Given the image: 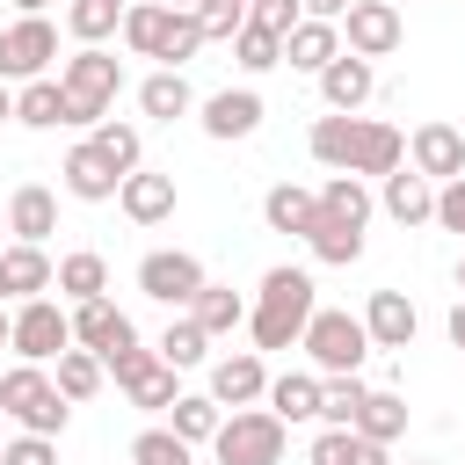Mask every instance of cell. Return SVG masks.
<instances>
[{
    "mask_svg": "<svg viewBox=\"0 0 465 465\" xmlns=\"http://www.w3.org/2000/svg\"><path fill=\"white\" fill-rule=\"evenodd\" d=\"M58 87H65V124L94 131V124L109 116L116 87H124V58H109L102 44H80V51L58 65Z\"/></svg>",
    "mask_w": 465,
    "mask_h": 465,
    "instance_id": "cell-3",
    "label": "cell"
},
{
    "mask_svg": "<svg viewBox=\"0 0 465 465\" xmlns=\"http://www.w3.org/2000/svg\"><path fill=\"white\" fill-rule=\"evenodd\" d=\"M138 109H145L153 124H174V116H189V109H196V94H189V80H182V73H167V65H160V73H145V80H138Z\"/></svg>",
    "mask_w": 465,
    "mask_h": 465,
    "instance_id": "cell-27",
    "label": "cell"
},
{
    "mask_svg": "<svg viewBox=\"0 0 465 465\" xmlns=\"http://www.w3.org/2000/svg\"><path fill=\"white\" fill-rule=\"evenodd\" d=\"M232 58H240L247 73H269V65H283V36H269V29H254V22H247V29L232 36Z\"/></svg>",
    "mask_w": 465,
    "mask_h": 465,
    "instance_id": "cell-42",
    "label": "cell"
},
{
    "mask_svg": "<svg viewBox=\"0 0 465 465\" xmlns=\"http://www.w3.org/2000/svg\"><path fill=\"white\" fill-rule=\"evenodd\" d=\"M0 421H7V414H0Z\"/></svg>",
    "mask_w": 465,
    "mask_h": 465,
    "instance_id": "cell-54",
    "label": "cell"
},
{
    "mask_svg": "<svg viewBox=\"0 0 465 465\" xmlns=\"http://www.w3.org/2000/svg\"><path fill=\"white\" fill-rule=\"evenodd\" d=\"M305 145H312V160L320 167H334V174H392V167H407V138L392 131V124H378V116H320L312 131H305Z\"/></svg>",
    "mask_w": 465,
    "mask_h": 465,
    "instance_id": "cell-1",
    "label": "cell"
},
{
    "mask_svg": "<svg viewBox=\"0 0 465 465\" xmlns=\"http://www.w3.org/2000/svg\"><path fill=\"white\" fill-rule=\"evenodd\" d=\"M334 29H341V51L349 58H392L400 36H407V22H400L392 0H349V15Z\"/></svg>",
    "mask_w": 465,
    "mask_h": 465,
    "instance_id": "cell-9",
    "label": "cell"
},
{
    "mask_svg": "<svg viewBox=\"0 0 465 465\" xmlns=\"http://www.w3.org/2000/svg\"><path fill=\"white\" fill-rule=\"evenodd\" d=\"M269 414L291 429V421H320V371H283V378H269Z\"/></svg>",
    "mask_w": 465,
    "mask_h": 465,
    "instance_id": "cell-23",
    "label": "cell"
},
{
    "mask_svg": "<svg viewBox=\"0 0 465 465\" xmlns=\"http://www.w3.org/2000/svg\"><path fill=\"white\" fill-rule=\"evenodd\" d=\"M211 356V334L182 312V320H167V334H160V363H174V371H189V363H203Z\"/></svg>",
    "mask_w": 465,
    "mask_h": 465,
    "instance_id": "cell-40",
    "label": "cell"
},
{
    "mask_svg": "<svg viewBox=\"0 0 465 465\" xmlns=\"http://www.w3.org/2000/svg\"><path fill=\"white\" fill-rule=\"evenodd\" d=\"M160 7H174V15H196V0H160Z\"/></svg>",
    "mask_w": 465,
    "mask_h": 465,
    "instance_id": "cell-50",
    "label": "cell"
},
{
    "mask_svg": "<svg viewBox=\"0 0 465 465\" xmlns=\"http://www.w3.org/2000/svg\"><path fill=\"white\" fill-rule=\"evenodd\" d=\"M218 465H283V421L269 407H232L211 436Z\"/></svg>",
    "mask_w": 465,
    "mask_h": 465,
    "instance_id": "cell-6",
    "label": "cell"
},
{
    "mask_svg": "<svg viewBox=\"0 0 465 465\" xmlns=\"http://www.w3.org/2000/svg\"><path fill=\"white\" fill-rule=\"evenodd\" d=\"M305 247H312V262H334V269H349V262L363 254V225H349V218H334V211H312V225H305Z\"/></svg>",
    "mask_w": 465,
    "mask_h": 465,
    "instance_id": "cell-25",
    "label": "cell"
},
{
    "mask_svg": "<svg viewBox=\"0 0 465 465\" xmlns=\"http://www.w3.org/2000/svg\"><path fill=\"white\" fill-rule=\"evenodd\" d=\"M58 174H65V196H80V203H109V196L124 189V174L102 160V145H94V138H80V145L65 153V167H58Z\"/></svg>",
    "mask_w": 465,
    "mask_h": 465,
    "instance_id": "cell-15",
    "label": "cell"
},
{
    "mask_svg": "<svg viewBox=\"0 0 465 465\" xmlns=\"http://www.w3.org/2000/svg\"><path fill=\"white\" fill-rule=\"evenodd\" d=\"M378 203H385V218H400V225H429V218H436V182H421L414 167H392Z\"/></svg>",
    "mask_w": 465,
    "mask_h": 465,
    "instance_id": "cell-22",
    "label": "cell"
},
{
    "mask_svg": "<svg viewBox=\"0 0 465 465\" xmlns=\"http://www.w3.org/2000/svg\"><path fill=\"white\" fill-rule=\"evenodd\" d=\"M167 22H174V7H160V0H124V44H131L138 58H160Z\"/></svg>",
    "mask_w": 465,
    "mask_h": 465,
    "instance_id": "cell-28",
    "label": "cell"
},
{
    "mask_svg": "<svg viewBox=\"0 0 465 465\" xmlns=\"http://www.w3.org/2000/svg\"><path fill=\"white\" fill-rule=\"evenodd\" d=\"M51 276H58V262L44 247H22V240L0 247V298H44Z\"/></svg>",
    "mask_w": 465,
    "mask_h": 465,
    "instance_id": "cell-20",
    "label": "cell"
},
{
    "mask_svg": "<svg viewBox=\"0 0 465 465\" xmlns=\"http://www.w3.org/2000/svg\"><path fill=\"white\" fill-rule=\"evenodd\" d=\"M58 58V29L44 22V15H22V22H7L0 29V80L15 87H29V80H44V65Z\"/></svg>",
    "mask_w": 465,
    "mask_h": 465,
    "instance_id": "cell-10",
    "label": "cell"
},
{
    "mask_svg": "<svg viewBox=\"0 0 465 465\" xmlns=\"http://www.w3.org/2000/svg\"><path fill=\"white\" fill-rule=\"evenodd\" d=\"M7 349H15L22 363H58V356L73 349V320H65L51 298H22V305L7 312Z\"/></svg>",
    "mask_w": 465,
    "mask_h": 465,
    "instance_id": "cell-7",
    "label": "cell"
},
{
    "mask_svg": "<svg viewBox=\"0 0 465 465\" xmlns=\"http://www.w3.org/2000/svg\"><path fill=\"white\" fill-rule=\"evenodd\" d=\"M298 349L312 356V371H320V378H356V371H363V356H371V334H363V320H356V312L320 305V312L305 320Z\"/></svg>",
    "mask_w": 465,
    "mask_h": 465,
    "instance_id": "cell-5",
    "label": "cell"
},
{
    "mask_svg": "<svg viewBox=\"0 0 465 465\" xmlns=\"http://www.w3.org/2000/svg\"><path fill=\"white\" fill-rule=\"evenodd\" d=\"M15 124H29V131H58V124H65V87H58V80H29V87H15Z\"/></svg>",
    "mask_w": 465,
    "mask_h": 465,
    "instance_id": "cell-33",
    "label": "cell"
},
{
    "mask_svg": "<svg viewBox=\"0 0 465 465\" xmlns=\"http://www.w3.org/2000/svg\"><path fill=\"white\" fill-rule=\"evenodd\" d=\"M102 371H116L124 400H131V407H145V414H167V407L182 400V385H174V363H160V349H124V356H109Z\"/></svg>",
    "mask_w": 465,
    "mask_h": 465,
    "instance_id": "cell-8",
    "label": "cell"
},
{
    "mask_svg": "<svg viewBox=\"0 0 465 465\" xmlns=\"http://www.w3.org/2000/svg\"><path fill=\"white\" fill-rule=\"evenodd\" d=\"M371 94H378V65H371V58H349V51H341V58L320 73V102H327L334 116H356Z\"/></svg>",
    "mask_w": 465,
    "mask_h": 465,
    "instance_id": "cell-14",
    "label": "cell"
},
{
    "mask_svg": "<svg viewBox=\"0 0 465 465\" xmlns=\"http://www.w3.org/2000/svg\"><path fill=\"white\" fill-rule=\"evenodd\" d=\"M65 320H73V349H94L102 363H109V356H124V349H138V327H131V312H116L109 298H87V305H73Z\"/></svg>",
    "mask_w": 465,
    "mask_h": 465,
    "instance_id": "cell-12",
    "label": "cell"
},
{
    "mask_svg": "<svg viewBox=\"0 0 465 465\" xmlns=\"http://www.w3.org/2000/svg\"><path fill=\"white\" fill-rule=\"evenodd\" d=\"M15 7H22V15H44V0H15Z\"/></svg>",
    "mask_w": 465,
    "mask_h": 465,
    "instance_id": "cell-51",
    "label": "cell"
},
{
    "mask_svg": "<svg viewBox=\"0 0 465 465\" xmlns=\"http://www.w3.org/2000/svg\"><path fill=\"white\" fill-rule=\"evenodd\" d=\"M94 145H102V160H109L116 174H138V160H145L138 124H116V116H102V124H94Z\"/></svg>",
    "mask_w": 465,
    "mask_h": 465,
    "instance_id": "cell-37",
    "label": "cell"
},
{
    "mask_svg": "<svg viewBox=\"0 0 465 465\" xmlns=\"http://www.w3.org/2000/svg\"><path fill=\"white\" fill-rule=\"evenodd\" d=\"M218 421H225V407H218L211 392H182V400L167 407V429H174L189 450H196V443H211V436H218Z\"/></svg>",
    "mask_w": 465,
    "mask_h": 465,
    "instance_id": "cell-32",
    "label": "cell"
},
{
    "mask_svg": "<svg viewBox=\"0 0 465 465\" xmlns=\"http://www.w3.org/2000/svg\"><path fill=\"white\" fill-rule=\"evenodd\" d=\"M312 196H320V211H334L349 225H371V189L356 174H327V189H312Z\"/></svg>",
    "mask_w": 465,
    "mask_h": 465,
    "instance_id": "cell-39",
    "label": "cell"
},
{
    "mask_svg": "<svg viewBox=\"0 0 465 465\" xmlns=\"http://www.w3.org/2000/svg\"><path fill=\"white\" fill-rule=\"evenodd\" d=\"M450 349H458V356H465V298H458V305H450Z\"/></svg>",
    "mask_w": 465,
    "mask_h": 465,
    "instance_id": "cell-48",
    "label": "cell"
},
{
    "mask_svg": "<svg viewBox=\"0 0 465 465\" xmlns=\"http://www.w3.org/2000/svg\"><path fill=\"white\" fill-rule=\"evenodd\" d=\"M0 465H58V443L51 436H15V443H0Z\"/></svg>",
    "mask_w": 465,
    "mask_h": 465,
    "instance_id": "cell-45",
    "label": "cell"
},
{
    "mask_svg": "<svg viewBox=\"0 0 465 465\" xmlns=\"http://www.w3.org/2000/svg\"><path fill=\"white\" fill-rule=\"evenodd\" d=\"M247 22H254V29H269V36H291V29L305 22V7H298V0H254V7H247Z\"/></svg>",
    "mask_w": 465,
    "mask_h": 465,
    "instance_id": "cell-44",
    "label": "cell"
},
{
    "mask_svg": "<svg viewBox=\"0 0 465 465\" xmlns=\"http://www.w3.org/2000/svg\"><path fill=\"white\" fill-rule=\"evenodd\" d=\"M7 232H15L22 247H44V240L58 232V196H51L44 182H22V189L7 196Z\"/></svg>",
    "mask_w": 465,
    "mask_h": 465,
    "instance_id": "cell-19",
    "label": "cell"
},
{
    "mask_svg": "<svg viewBox=\"0 0 465 465\" xmlns=\"http://www.w3.org/2000/svg\"><path fill=\"white\" fill-rule=\"evenodd\" d=\"M262 392H269L262 349H240V356H218V363H211V400H218V407H254Z\"/></svg>",
    "mask_w": 465,
    "mask_h": 465,
    "instance_id": "cell-17",
    "label": "cell"
},
{
    "mask_svg": "<svg viewBox=\"0 0 465 465\" xmlns=\"http://www.w3.org/2000/svg\"><path fill=\"white\" fill-rule=\"evenodd\" d=\"M305 7V22H341L349 15V0H298Z\"/></svg>",
    "mask_w": 465,
    "mask_h": 465,
    "instance_id": "cell-47",
    "label": "cell"
},
{
    "mask_svg": "<svg viewBox=\"0 0 465 465\" xmlns=\"http://www.w3.org/2000/svg\"><path fill=\"white\" fill-rule=\"evenodd\" d=\"M305 465H392V458H385V443H371L356 429H320L312 450H305Z\"/></svg>",
    "mask_w": 465,
    "mask_h": 465,
    "instance_id": "cell-26",
    "label": "cell"
},
{
    "mask_svg": "<svg viewBox=\"0 0 465 465\" xmlns=\"http://www.w3.org/2000/svg\"><path fill=\"white\" fill-rule=\"evenodd\" d=\"M189 320H196L203 334H232V327H247V298L225 291V283H203L196 305H189Z\"/></svg>",
    "mask_w": 465,
    "mask_h": 465,
    "instance_id": "cell-34",
    "label": "cell"
},
{
    "mask_svg": "<svg viewBox=\"0 0 465 465\" xmlns=\"http://www.w3.org/2000/svg\"><path fill=\"white\" fill-rule=\"evenodd\" d=\"M211 276H203V262L196 254H182V247H160V254H145L138 262V291L153 298V305H196V291H203Z\"/></svg>",
    "mask_w": 465,
    "mask_h": 465,
    "instance_id": "cell-11",
    "label": "cell"
},
{
    "mask_svg": "<svg viewBox=\"0 0 465 465\" xmlns=\"http://www.w3.org/2000/svg\"><path fill=\"white\" fill-rule=\"evenodd\" d=\"M0 349H7V305H0Z\"/></svg>",
    "mask_w": 465,
    "mask_h": 465,
    "instance_id": "cell-52",
    "label": "cell"
},
{
    "mask_svg": "<svg viewBox=\"0 0 465 465\" xmlns=\"http://www.w3.org/2000/svg\"><path fill=\"white\" fill-rule=\"evenodd\" d=\"M312 211H320V196H312V189H298V182H276V189L262 196V218H269V232H298V240H305Z\"/></svg>",
    "mask_w": 465,
    "mask_h": 465,
    "instance_id": "cell-29",
    "label": "cell"
},
{
    "mask_svg": "<svg viewBox=\"0 0 465 465\" xmlns=\"http://www.w3.org/2000/svg\"><path fill=\"white\" fill-rule=\"evenodd\" d=\"M131 465H196V450L174 429H145V436H131Z\"/></svg>",
    "mask_w": 465,
    "mask_h": 465,
    "instance_id": "cell-41",
    "label": "cell"
},
{
    "mask_svg": "<svg viewBox=\"0 0 465 465\" xmlns=\"http://www.w3.org/2000/svg\"><path fill=\"white\" fill-rule=\"evenodd\" d=\"M73 305H87V298H102L109 291V262L94 254V247H80V254H58V276H51Z\"/></svg>",
    "mask_w": 465,
    "mask_h": 465,
    "instance_id": "cell-30",
    "label": "cell"
},
{
    "mask_svg": "<svg viewBox=\"0 0 465 465\" xmlns=\"http://www.w3.org/2000/svg\"><path fill=\"white\" fill-rule=\"evenodd\" d=\"M414 298L407 291H371V305H363V334H371V349H414Z\"/></svg>",
    "mask_w": 465,
    "mask_h": 465,
    "instance_id": "cell-16",
    "label": "cell"
},
{
    "mask_svg": "<svg viewBox=\"0 0 465 465\" xmlns=\"http://www.w3.org/2000/svg\"><path fill=\"white\" fill-rule=\"evenodd\" d=\"M312 312H320L312 276L305 269H269L262 291H254V305H247V334H254V349H291Z\"/></svg>",
    "mask_w": 465,
    "mask_h": 465,
    "instance_id": "cell-2",
    "label": "cell"
},
{
    "mask_svg": "<svg viewBox=\"0 0 465 465\" xmlns=\"http://www.w3.org/2000/svg\"><path fill=\"white\" fill-rule=\"evenodd\" d=\"M407 160H414L421 182H458V174H465V131H458V124H414Z\"/></svg>",
    "mask_w": 465,
    "mask_h": 465,
    "instance_id": "cell-13",
    "label": "cell"
},
{
    "mask_svg": "<svg viewBox=\"0 0 465 465\" xmlns=\"http://www.w3.org/2000/svg\"><path fill=\"white\" fill-rule=\"evenodd\" d=\"M0 414L22 429V436H51L58 443V429H65V400H58V385H51V371L44 363H15V371H0Z\"/></svg>",
    "mask_w": 465,
    "mask_h": 465,
    "instance_id": "cell-4",
    "label": "cell"
},
{
    "mask_svg": "<svg viewBox=\"0 0 465 465\" xmlns=\"http://www.w3.org/2000/svg\"><path fill=\"white\" fill-rule=\"evenodd\" d=\"M371 400L363 378H320V421L327 429H356V407Z\"/></svg>",
    "mask_w": 465,
    "mask_h": 465,
    "instance_id": "cell-38",
    "label": "cell"
},
{
    "mask_svg": "<svg viewBox=\"0 0 465 465\" xmlns=\"http://www.w3.org/2000/svg\"><path fill=\"white\" fill-rule=\"evenodd\" d=\"M116 203H124V218L131 225H167L174 218V174H124V189H116Z\"/></svg>",
    "mask_w": 465,
    "mask_h": 465,
    "instance_id": "cell-21",
    "label": "cell"
},
{
    "mask_svg": "<svg viewBox=\"0 0 465 465\" xmlns=\"http://www.w3.org/2000/svg\"><path fill=\"white\" fill-rule=\"evenodd\" d=\"M356 436H371V443L407 436V400H400V392H371V400L356 407Z\"/></svg>",
    "mask_w": 465,
    "mask_h": 465,
    "instance_id": "cell-35",
    "label": "cell"
},
{
    "mask_svg": "<svg viewBox=\"0 0 465 465\" xmlns=\"http://www.w3.org/2000/svg\"><path fill=\"white\" fill-rule=\"evenodd\" d=\"M65 29L80 44H102V36L124 29V0H65Z\"/></svg>",
    "mask_w": 465,
    "mask_h": 465,
    "instance_id": "cell-36",
    "label": "cell"
},
{
    "mask_svg": "<svg viewBox=\"0 0 465 465\" xmlns=\"http://www.w3.org/2000/svg\"><path fill=\"white\" fill-rule=\"evenodd\" d=\"M334 58H341V29L334 22H298L283 36V65H298V73H327Z\"/></svg>",
    "mask_w": 465,
    "mask_h": 465,
    "instance_id": "cell-24",
    "label": "cell"
},
{
    "mask_svg": "<svg viewBox=\"0 0 465 465\" xmlns=\"http://www.w3.org/2000/svg\"><path fill=\"white\" fill-rule=\"evenodd\" d=\"M458 291H465V262H458Z\"/></svg>",
    "mask_w": 465,
    "mask_h": 465,
    "instance_id": "cell-53",
    "label": "cell"
},
{
    "mask_svg": "<svg viewBox=\"0 0 465 465\" xmlns=\"http://www.w3.org/2000/svg\"><path fill=\"white\" fill-rule=\"evenodd\" d=\"M7 116H15V87L0 80V124H7Z\"/></svg>",
    "mask_w": 465,
    "mask_h": 465,
    "instance_id": "cell-49",
    "label": "cell"
},
{
    "mask_svg": "<svg viewBox=\"0 0 465 465\" xmlns=\"http://www.w3.org/2000/svg\"><path fill=\"white\" fill-rule=\"evenodd\" d=\"M196 51H203V29H196V15H174V22H167V44H160V65H167V73H182Z\"/></svg>",
    "mask_w": 465,
    "mask_h": 465,
    "instance_id": "cell-43",
    "label": "cell"
},
{
    "mask_svg": "<svg viewBox=\"0 0 465 465\" xmlns=\"http://www.w3.org/2000/svg\"><path fill=\"white\" fill-rule=\"evenodd\" d=\"M102 378H109V371H102V356H94V349H65V356H58V371H51V385H58V400H65V407L94 400V392H102Z\"/></svg>",
    "mask_w": 465,
    "mask_h": 465,
    "instance_id": "cell-31",
    "label": "cell"
},
{
    "mask_svg": "<svg viewBox=\"0 0 465 465\" xmlns=\"http://www.w3.org/2000/svg\"><path fill=\"white\" fill-rule=\"evenodd\" d=\"M196 124H203L211 138H254V131H262V94H254V87H218Z\"/></svg>",
    "mask_w": 465,
    "mask_h": 465,
    "instance_id": "cell-18",
    "label": "cell"
},
{
    "mask_svg": "<svg viewBox=\"0 0 465 465\" xmlns=\"http://www.w3.org/2000/svg\"><path fill=\"white\" fill-rule=\"evenodd\" d=\"M436 225H443V232H465V174L436 189Z\"/></svg>",
    "mask_w": 465,
    "mask_h": 465,
    "instance_id": "cell-46",
    "label": "cell"
}]
</instances>
